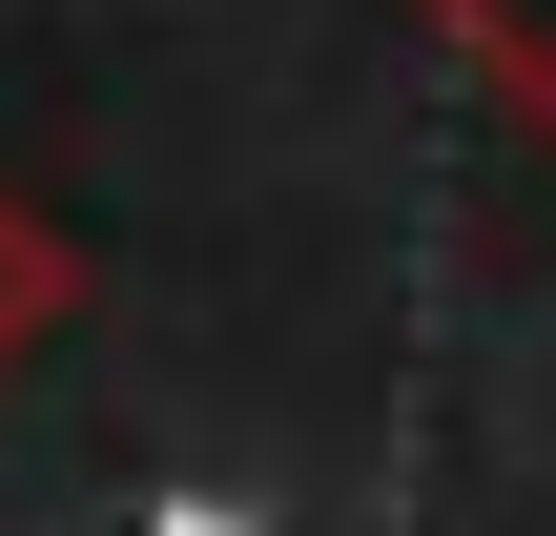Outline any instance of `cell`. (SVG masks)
<instances>
[{
	"label": "cell",
	"mask_w": 556,
	"mask_h": 536,
	"mask_svg": "<svg viewBox=\"0 0 556 536\" xmlns=\"http://www.w3.org/2000/svg\"><path fill=\"white\" fill-rule=\"evenodd\" d=\"M144 536H248V516H206V496H165V516H144Z\"/></svg>",
	"instance_id": "obj_1"
}]
</instances>
